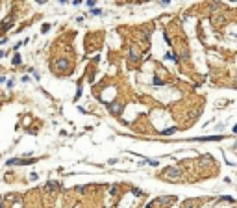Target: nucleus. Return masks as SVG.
Wrapping results in <instances>:
<instances>
[{"label": "nucleus", "instance_id": "obj_1", "mask_svg": "<svg viewBox=\"0 0 237 208\" xmlns=\"http://www.w3.org/2000/svg\"><path fill=\"white\" fill-rule=\"evenodd\" d=\"M165 175H169V177H174V179H176V177H180V171H178V169H167V173H165Z\"/></svg>", "mask_w": 237, "mask_h": 208}, {"label": "nucleus", "instance_id": "obj_2", "mask_svg": "<svg viewBox=\"0 0 237 208\" xmlns=\"http://www.w3.org/2000/svg\"><path fill=\"white\" fill-rule=\"evenodd\" d=\"M57 65H59L61 69H65V67L69 65V61H67V60H61V61H57Z\"/></svg>", "mask_w": 237, "mask_h": 208}, {"label": "nucleus", "instance_id": "obj_3", "mask_svg": "<svg viewBox=\"0 0 237 208\" xmlns=\"http://www.w3.org/2000/svg\"><path fill=\"white\" fill-rule=\"evenodd\" d=\"M174 130H176V128H167V130H163V134H167V136H169V134H172Z\"/></svg>", "mask_w": 237, "mask_h": 208}, {"label": "nucleus", "instance_id": "obj_4", "mask_svg": "<svg viewBox=\"0 0 237 208\" xmlns=\"http://www.w3.org/2000/svg\"><path fill=\"white\" fill-rule=\"evenodd\" d=\"M234 132H235V134H237V125H235V126H234Z\"/></svg>", "mask_w": 237, "mask_h": 208}]
</instances>
